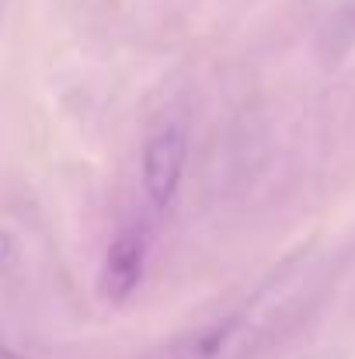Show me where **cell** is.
<instances>
[{"mask_svg":"<svg viewBox=\"0 0 355 359\" xmlns=\"http://www.w3.org/2000/svg\"><path fill=\"white\" fill-rule=\"evenodd\" d=\"M146 255H150V224L146 220L125 224L105 251V265H102V279H98V290L109 304H122L132 297V290L143 279Z\"/></svg>","mask_w":355,"mask_h":359,"instance_id":"obj_3","label":"cell"},{"mask_svg":"<svg viewBox=\"0 0 355 359\" xmlns=\"http://www.w3.org/2000/svg\"><path fill=\"white\" fill-rule=\"evenodd\" d=\"M185 161H188V133L181 122H167L146 140L143 189H146V199L157 213L171 210L178 185H181V175H185Z\"/></svg>","mask_w":355,"mask_h":359,"instance_id":"obj_2","label":"cell"},{"mask_svg":"<svg viewBox=\"0 0 355 359\" xmlns=\"http://www.w3.org/2000/svg\"><path fill=\"white\" fill-rule=\"evenodd\" d=\"M317 262H293L216 321L188 328L139 359H258L317 297Z\"/></svg>","mask_w":355,"mask_h":359,"instance_id":"obj_1","label":"cell"},{"mask_svg":"<svg viewBox=\"0 0 355 359\" xmlns=\"http://www.w3.org/2000/svg\"><path fill=\"white\" fill-rule=\"evenodd\" d=\"M0 359H21V356H18L14 349H4V346H0Z\"/></svg>","mask_w":355,"mask_h":359,"instance_id":"obj_4","label":"cell"}]
</instances>
